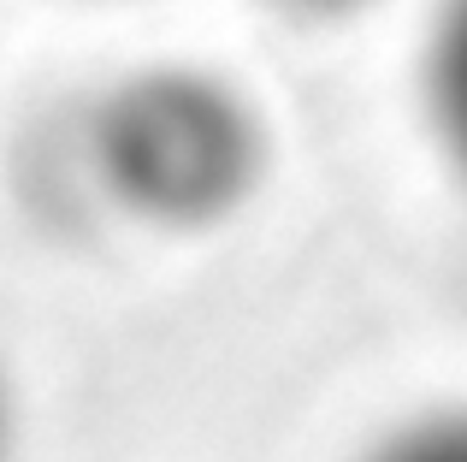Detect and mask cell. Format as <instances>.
Returning <instances> with one entry per match:
<instances>
[{
    "label": "cell",
    "instance_id": "cell-2",
    "mask_svg": "<svg viewBox=\"0 0 467 462\" xmlns=\"http://www.w3.org/2000/svg\"><path fill=\"white\" fill-rule=\"evenodd\" d=\"M432 101L444 119V137L467 166V0H450L432 42Z\"/></svg>",
    "mask_w": 467,
    "mask_h": 462
},
{
    "label": "cell",
    "instance_id": "cell-5",
    "mask_svg": "<svg viewBox=\"0 0 467 462\" xmlns=\"http://www.w3.org/2000/svg\"><path fill=\"white\" fill-rule=\"evenodd\" d=\"M0 451H6V409H0Z\"/></svg>",
    "mask_w": 467,
    "mask_h": 462
},
{
    "label": "cell",
    "instance_id": "cell-3",
    "mask_svg": "<svg viewBox=\"0 0 467 462\" xmlns=\"http://www.w3.org/2000/svg\"><path fill=\"white\" fill-rule=\"evenodd\" d=\"M373 462H467V421H432V427L402 433Z\"/></svg>",
    "mask_w": 467,
    "mask_h": 462
},
{
    "label": "cell",
    "instance_id": "cell-4",
    "mask_svg": "<svg viewBox=\"0 0 467 462\" xmlns=\"http://www.w3.org/2000/svg\"><path fill=\"white\" fill-rule=\"evenodd\" d=\"M296 12H343V6H361V0H285Z\"/></svg>",
    "mask_w": 467,
    "mask_h": 462
},
{
    "label": "cell",
    "instance_id": "cell-1",
    "mask_svg": "<svg viewBox=\"0 0 467 462\" xmlns=\"http://www.w3.org/2000/svg\"><path fill=\"white\" fill-rule=\"evenodd\" d=\"M101 178L154 220H207L254 173V131L225 89L183 71L137 78L95 119Z\"/></svg>",
    "mask_w": 467,
    "mask_h": 462
}]
</instances>
